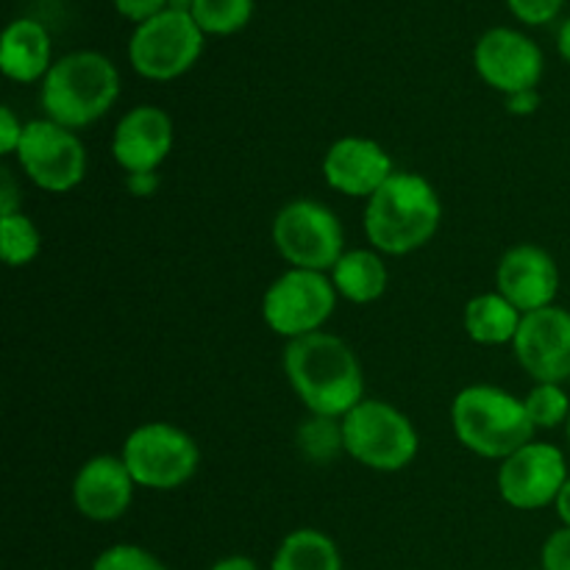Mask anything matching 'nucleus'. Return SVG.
Listing matches in <instances>:
<instances>
[{"label": "nucleus", "mask_w": 570, "mask_h": 570, "mask_svg": "<svg viewBox=\"0 0 570 570\" xmlns=\"http://www.w3.org/2000/svg\"><path fill=\"white\" fill-rule=\"evenodd\" d=\"M193 20L206 37H232L254 17V0H195Z\"/></svg>", "instance_id": "4be33fe9"}, {"label": "nucleus", "mask_w": 570, "mask_h": 570, "mask_svg": "<svg viewBox=\"0 0 570 570\" xmlns=\"http://www.w3.org/2000/svg\"><path fill=\"white\" fill-rule=\"evenodd\" d=\"M543 570H570V527L557 529L543 546Z\"/></svg>", "instance_id": "cd10ccee"}, {"label": "nucleus", "mask_w": 570, "mask_h": 570, "mask_svg": "<svg viewBox=\"0 0 570 570\" xmlns=\"http://www.w3.org/2000/svg\"><path fill=\"white\" fill-rule=\"evenodd\" d=\"M122 462L137 488L176 490L198 471L200 449L184 429L170 423H145L128 434Z\"/></svg>", "instance_id": "6e6552de"}, {"label": "nucleus", "mask_w": 570, "mask_h": 570, "mask_svg": "<svg viewBox=\"0 0 570 570\" xmlns=\"http://www.w3.org/2000/svg\"><path fill=\"white\" fill-rule=\"evenodd\" d=\"M523 406L534 429H557L570 417V399L562 384H534Z\"/></svg>", "instance_id": "b1692460"}, {"label": "nucleus", "mask_w": 570, "mask_h": 570, "mask_svg": "<svg viewBox=\"0 0 570 570\" xmlns=\"http://www.w3.org/2000/svg\"><path fill=\"white\" fill-rule=\"evenodd\" d=\"M523 315L501 293H484L468 301L465 332L479 345L515 343Z\"/></svg>", "instance_id": "aec40b11"}, {"label": "nucleus", "mask_w": 570, "mask_h": 570, "mask_svg": "<svg viewBox=\"0 0 570 570\" xmlns=\"http://www.w3.org/2000/svg\"><path fill=\"white\" fill-rule=\"evenodd\" d=\"M568 482L566 456L551 443H529L499 468V493L515 510H543L557 504Z\"/></svg>", "instance_id": "f8f14e48"}, {"label": "nucleus", "mask_w": 570, "mask_h": 570, "mask_svg": "<svg viewBox=\"0 0 570 570\" xmlns=\"http://www.w3.org/2000/svg\"><path fill=\"white\" fill-rule=\"evenodd\" d=\"M298 443L309 460L323 462L332 454H337L340 449H345L343 426H334V417L315 415L309 423H304V429L298 434Z\"/></svg>", "instance_id": "393cba45"}, {"label": "nucleus", "mask_w": 570, "mask_h": 570, "mask_svg": "<svg viewBox=\"0 0 570 570\" xmlns=\"http://www.w3.org/2000/svg\"><path fill=\"white\" fill-rule=\"evenodd\" d=\"M557 50H560L562 59L570 65V17L566 22L560 26V31H557Z\"/></svg>", "instance_id": "c9c22d12"}, {"label": "nucleus", "mask_w": 570, "mask_h": 570, "mask_svg": "<svg viewBox=\"0 0 570 570\" xmlns=\"http://www.w3.org/2000/svg\"><path fill=\"white\" fill-rule=\"evenodd\" d=\"M173 148V120L159 106H137L120 117L111 154L128 176L156 173Z\"/></svg>", "instance_id": "2eb2a0df"}, {"label": "nucleus", "mask_w": 570, "mask_h": 570, "mask_svg": "<svg viewBox=\"0 0 570 570\" xmlns=\"http://www.w3.org/2000/svg\"><path fill=\"white\" fill-rule=\"evenodd\" d=\"M212 570H259V568H256V562L248 560V557H226V560L215 562Z\"/></svg>", "instance_id": "72a5a7b5"}, {"label": "nucleus", "mask_w": 570, "mask_h": 570, "mask_svg": "<svg viewBox=\"0 0 570 570\" xmlns=\"http://www.w3.org/2000/svg\"><path fill=\"white\" fill-rule=\"evenodd\" d=\"M92 570H167L156 554H150L142 546L120 543L111 549L100 551L98 560L92 562Z\"/></svg>", "instance_id": "a878e982"}, {"label": "nucleus", "mask_w": 570, "mask_h": 570, "mask_svg": "<svg viewBox=\"0 0 570 570\" xmlns=\"http://www.w3.org/2000/svg\"><path fill=\"white\" fill-rule=\"evenodd\" d=\"M128 189L139 198L150 195L156 189V173H139V176H128Z\"/></svg>", "instance_id": "473e14b6"}, {"label": "nucleus", "mask_w": 570, "mask_h": 570, "mask_svg": "<svg viewBox=\"0 0 570 570\" xmlns=\"http://www.w3.org/2000/svg\"><path fill=\"white\" fill-rule=\"evenodd\" d=\"M473 65L479 78L488 87L499 89L507 98L518 92H529L543 78V50L527 33L515 28H490L479 37L473 48Z\"/></svg>", "instance_id": "9b49d317"}, {"label": "nucleus", "mask_w": 570, "mask_h": 570, "mask_svg": "<svg viewBox=\"0 0 570 570\" xmlns=\"http://www.w3.org/2000/svg\"><path fill=\"white\" fill-rule=\"evenodd\" d=\"M499 293L515 306L521 315L554 306L560 289V271L551 254L538 245H515L499 262Z\"/></svg>", "instance_id": "4468645a"}, {"label": "nucleus", "mask_w": 570, "mask_h": 570, "mask_svg": "<svg viewBox=\"0 0 570 570\" xmlns=\"http://www.w3.org/2000/svg\"><path fill=\"white\" fill-rule=\"evenodd\" d=\"M17 212H20V195H17L11 173L3 170V176H0V217L17 215Z\"/></svg>", "instance_id": "7c9ffc66"}, {"label": "nucleus", "mask_w": 570, "mask_h": 570, "mask_svg": "<svg viewBox=\"0 0 570 570\" xmlns=\"http://www.w3.org/2000/svg\"><path fill=\"white\" fill-rule=\"evenodd\" d=\"M507 6L523 26H546L560 14L566 0H507Z\"/></svg>", "instance_id": "bb28decb"}, {"label": "nucleus", "mask_w": 570, "mask_h": 570, "mask_svg": "<svg viewBox=\"0 0 570 570\" xmlns=\"http://www.w3.org/2000/svg\"><path fill=\"white\" fill-rule=\"evenodd\" d=\"M393 159L379 142L365 137H343L326 150V184L348 198H371L393 176Z\"/></svg>", "instance_id": "dca6fc26"}, {"label": "nucleus", "mask_w": 570, "mask_h": 570, "mask_svg": "<svg viewBox=\"0 0 570 570\" xmlns=\"http://www.w3.org/2000/svg\"><path fill=\"white\" fill-rule=\"evenodd\" d=\"M120 95V72L98 50H72L53 61L42 78V109L48 120L65 128L92 126L115 106Z\"/></svg>", "instance_id": "7ed1b4c3"}, {"label": "nucleus", "mask_w": 570, "mask_h": 570, "mask_svg": "<svg viewBox=\"0 0 570 570\" xmlns=\"http://www.w3.org/2000/svg\"><path fill=\"white\" fill-rule=\"evenodd\" d=\"M195 0H167V9H176V11H193Z\"/></svg>", "instance_id": "e433bc0d"}, {"label": "nucleus", "mask_w": 570, "mask_h": 570, "mask_svg": "<svg viewBox=\"0 0 570 570\" xmlns=\"http://www.w3.org/2000/svg\"><path fill=\"white\" fill-rule=\"evenodd\" d=\"M568 443H570V417H568Z\"/></svg>", "instance_id": "4c0bfd02"}, {"label": "nucleus", "mask_w": 570, "mask_h": 570, "mask_svg": "<svg viewBox=\"0 0 570 570\" xmlns=\"http://www.w3.org/2000/svg\"><path fill=\"white\" fill-rule=\"evenodd\" d=\"M557 515H560V521L570 527V476L566 482V488H562V493L557 495Z\"/></svg>", "instance_id": "f704fd0d"}, {"label": "nucleus", "mask_w": 570, "mask_h": 570, "mask_svg": "<svg viewBox=\"0 0 570 570\" xmlns=\"http://www.w3.org/2000/svg\"><path fill=\"white\" fill-rule=\"evenodd\" d=\"M206 33L195 26L193 14L165 9L139 22L128 39L131 67L148 81H173L195 67L204 53Z\"/></svg>", "instance_id": "423d86ee"}, {"label": "nucleus", "mask_w": 570, "mask_h": 570, "mask_svg": "<svg viewBox=\"0 0 570 570\" xmlns=\"http://www.w3.org/2000/svg\"><path fill=\"white\" fill-rule=\"evenodd\" d=\"M50 33L48 28L31 17L9 22L0 42V70L17 83H33L48 76L53 67L50 61Z\"/></svg>", "instance_id": "a211bd4d"}, {"label": "nucleus", "mask_w": 570, "mask_h": 570, "mask_svg": "<svg viewBox=\"0 0 570 570\" xmlns=\"http://www.w3.org/2000/svg\"><path fill=\"white\" fill-rule=\"evenodd\" d=\"M22 131H26V126L17 120L9 106H3L0 109V150L3 154H17V148L22 142Z\"/></svg>", "instance_id": "c756f323"}, {"label": "nucleus", "mask_w": 570, "mask_h": 570, "mask_svg": "<svg viewBox=\"0 0 570 570\" xmlns=\"http://www.w3.org/2000/svg\"><path fill=\"white\" fill-rule=\"evenodd\" d=\"M111 3H115L117 14L131 20L134 26H139V22L150 20V17L161 14L167 9V0H111Z\"/></svg>", "instance_id": "c85d7f7f"}, {"label": "nucleus", "mask_w": 570, "mask_h": 570, "mask_svg": "<svg viewBox=\"0 0 570 570\" xmlns=\"http://www.w3.org/2000/svg\"><path fill=\"white\" fill-rule=\"evenodd\" d=\"M538 89H529V92H518L507 98V109H510L512 115H532V111L538 109Z\"/></svg>", "instance_id": "2f4dec72"}, {"label": "nucleus", "mask_w": 570, "mask_h": 570, "mask_svg": "<svg viewBox=\"0 0 570 570\" xmlns=\"http://www.w3.org/2000/svg\"><path fill=\"white\" fill-rule=\"evenodd\" d=\"M134 476L122 456H95L83 462L72 482V501L83 518L95 523H109L126 515L134 501Z\"/></svg>", "instance_id": "f3484780"}, {"label": "nucleus", "mask_w": 570, "mask_h": 570, "mask_svg": "<svg viewBox=\"0 0 570 570\" xmlns=\"http://www.w3.org/2000/svg\"><path fill=\"white\" fill-rule=\"evenodd\" d=\"M271 570H343L340 549L317 529H298L287 534L273 557Z\"/></svg>", "instance_id": "412c9836"}, {"label": "nucleus", "mask_w": 570, "mask_h": 570, "mask_svg": "<svg viewBox=\"0 0 570 570\" xmlns=\"http://www.w3.org/2000/svg\"><path fill=\"white\" fill-rule=\"evenodd\" d=\"M343 445L360 465L379 473H395L412 465L421 440L415 426L387 401H362L343 417Z\"/></svg>", "instance_id": "39448f33"}, {"label": "nucleus", "mask_w": 570, "mask_h": 570, "mask_svg": "<svg viewBox=\"0 0 570 570\" xmlns=\"http://www.w3.org/2000/svg\"><path fill=\"white\" fill-rule=\"evenodd\" d=\"M284 373L312 415L345 417L365 401L360 360L351 345L334 334L315 332L289 340L284 348Z\"/></svg>", "instance_id": "f257e3e1"}, {"label": "nucleus", "mask_w": 570, "mask_h": 570, "mask_svg": "<svg viewBox=\"0 0 570 570\" xmlns=\"http://www.w3.org/2000/svg\"><path fill=\"white\" fill-rule=\"evenodd\" d=\"M518 362L538 384H562L570 379V312L562 306L523 315L515 334Z\"/></svg>", "instance_id": "ddd939ff"}, {"label": "nucleus", "mask_w": 570, "mask_h": 570, "mask_svg": "<svg viewBox=\"0 0 570 570\" xmlns=\"http://www.w3.org/2000/svg\"><path fill=\"white\" fill-rule=\"evenodd\" d=\"M337 309V289L326 273L289 267L267 287L262 301L265 323L287 340L321 332Z\"/></svg>", "instance_id": "1a4fd4ad"}, {"label": "nucleus", "mask_w": 570, "mask_h": 570, "mask_svg": "<svg viewBox=\"0 0 570 570\" xmlns=\"http://www.w3.org/2000/svg\"><path fill=\"white\" fill-rule=\"evenodd\" d=\"M443 204L417 173L395 170L365 206V234L382 254L406 256L438 234Z\"/></svg>", "instance_id": "f03ea898"}, {"label": "nucleus", "mask_w": 570, "mask_h": 570, "mask_svg": "<svg viewBox=\"0 0 570 570\" xmlns=\"http://www.w3.org/2000/svg\"><path fill=\"white\" fill-rule=\"evenodd\" d=\"M17 161L45 193H70L87 176V150L72 128L53 120L26 122Z\"/></svg>", "instance_id": "9d476101"}, {"label": "nucleus", "mask_w": 570, "mask_h": 570, "mask_svg": "<svg viewBox=\"0 0 570 570\" xmlns=\"http://www.w3.org/2000/svg\"><path fill=\"white\" fill-rule=\"evenodd\" d=\"M332 282L337 295L348 298L351 304H373L387 289V267L376 250H348L334 265Z\"/></svg>", "instance_id": "6ab92c4d"}, {"label": "nucleus", "mask_w": 570, "mask_h": 570, "mask_svg": "<svg viewBox=\"0 0 570 570\" xmlns=\"http://www.w3.org/2000/svg\"><path fill=\"white\" fill-rule=\"evenodd\" d=\"M42 248V237L33 220L22 212L0 217V254L9 267H22L33 262Z\"/></svg>", "instance_id": "5701e85b"}, {"label": "nucleus", "mask_w": 570, "mask_h": 570, "mask_svg": "<svg viewBox=\"0 0 570 570\" xmlns=\"http://www.w3.org/2000/svg\"><path fill=\"white\" fill-rule=\"evenodd\" d=\"M273 243L278 254L298 271H334L345 254L343 223L328 206L298 198L282 206L273 220Z\"/></svg>", "instance_id": "0eeeda50"}, {"label": "nucleus", "mask_w": 570, "mask_h": 570, "mask_svg": "<svg viewBox=\"0 0 570 570\" xmlns=\"http://www.w3.org/2000/svg\"><path fill=\"white\" fill-rule=\"evenodd\" d=\"M451 423L456 440L484 460L504 462L534 438V423L523 401L490 384L462 390L451 406Z\"/></svg>", "instance_id": "20e7f679"}]
</instances>
